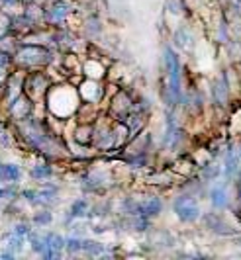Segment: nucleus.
Returning <instances> with one entry per match:
<instances>
[{
    "label": "nucleus",
    "instance_id": "f257e3e1",
    "mask_svg": "<svg viewBox=\"0 0 241 260\" xmlns=\"http://www.w3.org/2000/svg\"><path fill=\"white\" fill-rule=\"evenodd\" d=\"M212 202H214L216 206H224L226 204V192L216 188L214 192H212Z\"/></svg>",
    "mask_w": 241,
    "mask_h": 260
}]
</instances>
